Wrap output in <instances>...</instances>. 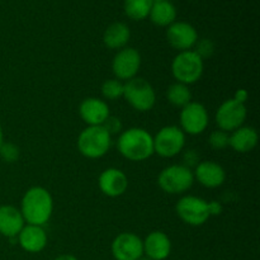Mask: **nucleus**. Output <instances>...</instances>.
<instances>
[{
	"label": "nucleus",
	"mask_w": 260,
	"mask_h": 260,
	"mask_svg": "<svg viewBox=\"0 0 260 260\" xmlns=\"http://www.w3.org/2000/svg\"><path fill=\"white\" fill-rule=\"evenodd\" d=\"M53 211V200L46 188L32 187L24 193L20 213L29 225L43 226L50 221Z\"/></svg>",
	"instance_id": "f257e3e1"
},
{
	"label": "nucleus",
	"mask_w": 260,
	"mask_h": 260,
	"mask_svg": "<svg viewBox=\"0 0 260 260\" xmlns=\"http://www.w3.org/2000/svg\"><path fill=\"white\" fill-rule=\"evenodd\" d=\"M99 188L108 197H119L128 188V179L122 170L108 168L99 175Z\"/></svg>",
	"instance_id": "4468645a"
},
{
	"label": "nucleus",
	"mask_w": 260,
	"mask_h": 260,
	"mask_svg": "<svg viewBox=\"0 0 260 260\" xmlns=\"http://www.w3.org/2000/svg\"><path fill=\"white\" fill-rule=\"evenodd\" d=\"M248 91L245 90V89H239L238 91L235 93V96H234V99H235L236 102H239V103H243L245 104L246 99H248Z\"/></svg>",
	"instance_id": "2f4dec72"
},
{
	"label": "nucleus",
	"mask_w": 260,
	"mask_h": 260,
	"mask_svg": "<svg viewBox=\"0 0 260 260\" xmlns=\"http://www.w3.org/2000/svg\"><path fill=\"white\" fill-rule=\"evenodd\" d=\"M194 179H197L203 187L217 188L223 184L226 179L225 169L215 161H202L196 167Z\"/></svg>",
	"instance_id": "a211bd4d"
},
{
	"label": "nucleus",
	"mask_w": 260,
	"mask_h": 260,
	"mask_svg": "<svg viewBox=\"0 0 260 260\" xmlns=\"http://www.w3.org/2000/svg\"><path fill=\"white\" fill-rule=\"evenodd\" d=\"M248 111L245 104L239 103L235 99H228L218 107L216 112V124L225 132H233L243 126Z\"/></svg>",
	"instance_id": "1a4fd4ad"
},
{
	"label": "nucleus",
	"mask_w": 260,
	"mask_h": 260,
	"mask_svg": "<svg viewBox=\"0 0 260 260\" xmlns=\"http://www.w3.org/2000/svg\"><path fill=\"white\" fill-rule=\"evenodd\" d=\"M19 147L12 142H3L0 146V157L5 162H9V164L15 162L19 159Z\"/></svg>",
	"instance_id": "a878e982"
},
{
	"label": "nucleus",
	"mask_w": 260,
	"mask_h": 260,
	"mask_svg": "<svg viewBox=\"0 0 260 260\" xmlns=\"http://www.w3.org/2000/svg\"><path fill=\"white\" fill-rule=\"evenodd\" d=\"M152 4V0H124L123 9L131 19L142 20L149 17Z\"/></svg>",
	"instance_id": "b1692460"
},
{
	"label": "nucleus",
	"mask_w": 260,
	"mask_h": 260,
	"mask_svg": "<svg viewBox=\"0 0 260 260\" xmlns=\"http://www.w3.org/2000/svg\"><path fill=\"white\" fill-rule=\"evenodd\" d=\"M194 182V175L189 168L184 165H170L160 172L157 184L169 194H182L187 192Z\"/></svg>",
	"instance_id": "423d86ee"
},
{
	"label": "nucleus",
	"mask_w": 260,
	"mask_h": 260,
	"mask_svg": "<svg viewBox=\"0 0 260 260\" xmlns=\"http://www.w3.org/2000/svg\"><path fill=\"white\" fill-rule=\"evenodd\" d=\"M3 142H4V134H3V128L0 126V146H2Z\"/></svg>",
	"instance_id": "72a5a7b5"
},
{
	"label": "nucleus",
	"mask_w": 260,
	"mask_h": 260,
	"mask_svg": "<svg viewBox=\"0 0 260 260\" xmlns=\"http://www.w3.org/2000/svg\"><path fill=\"white\" fill-rule=\"evenodd\" d=\"M178 216L190 226H201L210 218L208 202L196 196H185L175 206Z\"/></svg>",
	"instance_id": "6e6552de"
},
{
	"label": "nucleus",
	"mask_w": 260,
	"mask_h": 260,
	"mask_svg": "<svg viewBox=\"0 0 260 260\" xmlns=\"http://www.w3.org/2000/svg\"><path fill=\"white\" fill-rule=\"evenodd\" d=\"M208 112L205 106L197 102H190L180 112V129L185 134L200 135L207 128Z\"/></svg>",
	"instance_id": "9b49d317"
},
{
	"label": "nucleus",
	"mask_w": 260,
	"mask_h": 260,
	"mask_svg": "<svg viewBox=\"0 0 260 260\" xmlns=\"http://www.w3.org/2000/svg\"><path fill=\"white\" fill-rule=\"evenodd\" d=\"M79 113L88 126H102L111 116L108 104L99 98L84 99L79 107Z\"/></svg>",
	"instance_id": "2eb2a0df"
},
{
	"label": "nucleus",
	"mask_w": 260,
	"mask_h": 260,
	"mask_svg": "<svg viewBox=\"0 0 260 260\" xmlns=\"http://www.w3.org/2000/svg\"><path fill=\"white\" fill-rule=\"evenodd\" d=\"M144 254L151 260H165L172 251V241L162 231H152L144 241Z\"/></svg>",
	"instance_id": "f3484780"
},
{
	"label": "nucleus",
	"mask_w": 260,
	"mask_h": 260,
	"mask_svg": "<svg viewBox=\"0 0 260 260\" xmlns=\"http://www.w3.org/2000/svg\"><path fill=\"white\" fill-rule=\"evenodd\" d=\"M149 17L154 24L159 25V27H169L177 19V8L169 0L168 2L154 3L151 10H150Z\"/></svg>",
	"instance_id": "4be33fe9"
},
{
	"label": "nucleus",
	"mask_w": 260,
	"mask_h": 260,
	"mask_svg": "<svg viewBox=\"0 0 260 260\" xmlns=\"http://www.w3.org/2000/svg\"><path fill=\"white\" fill-rule=\"evenodd\" d=\"M167 98L170 104L178 108H183L192 102V93L188 85L182 83H174L168 88Z\"/></svg>",
	"instance_id": "5701e85b"
},
{
	"label": "nucleus",
	"mask_w": 260,
	"mask_h": 260,
	"mask_svg": "<svg viewBox=\"0 0 260 260\" xmlns=\"http://www.w3.org/2000/svg\"><path fill=\"white\" fill-rule=\"evenodd\" d=\"M139 260H151V259H149V258H147V256H146V258H140Z\"/></svg>",
	"instance_id": "c9c22d12"
},
{
	"label": "nucleus",
	"mask_w": 260,
	"mask_h": 260,
	"mask_svg": "<svg viewBox=\"0 0 260 260\" xmlns=\"http://www.w3.org/2000/svg\"><path fill=\"white\" fill-rule=\"evenodd\" d=\"M194 46H196L194 52L197 53L202 60L211 57V56L213 55V52H215V43H213L211 40H208V38L198 40Z\"/></svg>",
	"instance_id": "cd10ccee"
},
{
	"label": "nucleus",
	"mask_w": 260,
	"mask_h": 260,
	"mask_svg": "<svg viewBox=\"0 0 260 260\" xmlns=\"http://www.w3.org/2000/svg\"><path fill=\"white\" fill-rule=\"evenodd\" d=\"M55 260H78V258H75L74 255H70V254H65V255L57 256Z\"/></svg>",
	"instance_id": "473e14b6"
},
{
	"label": "nucleus",
	"mask_w": 260,
	"mask_h": 260,
	"mask_svg": "<svg viewBox=\"0 0 260 260\" xmlns=\"http://www.w3.org/2000/svg\"><path fill=\"white\" fill-rule=\"evenodd\" d=\"M167 40L173 48L182 51H188L198 41L197 29L187 22H174L168 27Z\"/></svg>",
	"instance_id": "ddd939ff"
},
{
	"label": "nucleus",
	"mask_w": 260,
	"mask_h": 260,
	"mask_svg": "<svg viewBox=\"0 0 260 260\" xmlns=\"http://www.w3.org/2000/svg\"><path fill=\"white\" fill-rule=\"evenodd\" d=\"M208 211H210V216H218L222 212V206L217 201H212L208 203Z\"/></svg>",
	"instance_id": "7c9ffc66"
},
{
	"label": "nucleus",
	"mask_w": 260,
	"mask_h": 260,
	"mask_svg": "<svg viewBox=\"0 0 260 260\" xmlns=\"http://www.w3.org/2000/svg\"><path fill=\"white\" fill-rule=\"evenodd\" d=\"M131 38V30L123 22H114L107 27L103 35V42L111 50H122Z\"/></svg>",
	"instance_id": "412c9836"
},
{
	"label": "nucleus",
	"mask_w": 260,
	"mask_h": 260,
	"mask_svg": "<svg viewBox=\"0 0 260 260\" xmlns=\"http://www.w3.org/2000/svg\"><path fill=\"white\" fill-rule=\"evenodd\" d=\"M183 160H184V167L189 168V169L192 167H197L200 164V156L196 152V150H188V151H185Z\"/></svg>",
	"instance_id": "c756f323"
},
{
	"label": "nucleus",
	"mask_w": 260,
	"mask_h": 260,
	"mask_svg": "<svg viewBox=\"0 0 260 260\" xmlns=\"http://www.w3.org/2000/svg\"><path fill=\"white\" fill-rule=\"evenodd\" d=\"M117 147L126 159L131 161H144L154 154V139L146 129L132 127L121 132Z\"/></svg>",
	"instance_id": "f03ea898"
},
{
	"label": "nucleus",
	"mask_w": 260,
	"mask_h": 260,
	"mask_svg": "<svg viewBox=\"0 0 260 260\" xmlns=\"http://www.w3.org/2000/svg\"><path fill=\"white\" fill-rule=\"evenodd\" d=\"M256 144H258V132L253 127H239L238 129L233 131V134L229 137V146L240 154L251 151L256 146Z\"/></svg>",
	"instance_id": "aec40b11"
},
{
	"label": "nucleus",
	"mask_w": 260,
	"mask_h": 260,
	"mask_svg": "<svg viewBox=\"0 0 260 260\" xmlns=\"http://www.w3.org/2000/svg\"><path fill=\"white\" fill-rule=\"evenodd\" d=\"M154 3H161V2H168V0H152Z\"/></svg>",
	"instance_id": "f704fd0d"
},
{
	"label": "nucleus",
	"mask_w": 260,
	"mask_h": 260,
	"mask_svg": "<svg viewBox=\"0 0 260 260\" xmlns=\"http://www.w3.org/2000/svg\"><path fill=\"white\" fill-rule=\"evenodd\" d=\"M123 96L127 103L139 112L151 111L156 102V94L151 84L137 76L123 84Z\"/></svg>",
	"instance_id": "39448f33"
},
{
	"label": "nucleus",
	"mask_w": 260,
	"mask_h": 260,
	"mask_svg": "<svg viewBox=\"0 0 260 260\" xmlns=\"http://www.w3.org/2000/svg\"><path fill=\"white\" fill-rule=\"evenodd\" d=\"M112 136L102 126H88L78 137V149L88 159H99L111 149Z\"/></svg>",
	"instance_id": "7ed1b4c3"
},
{
	"label": "nucleus",
	"mask_w": 260,
	"mask_h": 260,
	"mask_svg": "<svg viewBox=\"0 0 260 260\" xmlns=\"http://www.w3.org/2000/svg\"><path fill=\"white\" fill-rule=\"evenodd\" d=\"M102 94L108 101H116V99L123 96V84L118 79L106 80L102 85Z\"/></svg>",
	"instance_id": "393cba45"
},
{
	"label": "nucleus",
	"mask_w": 260,
	"mask_h": 260,
	"mask_svg": "<svg viewBox=\"0 0 260 260\" xmlns=\"http://www.w3.org/2000/svg\"><path fill=\"white\" fill-rule=\"evenodd\" d=\"M154 139V152L161 157H173L179 154L185 145V135L178 126L162 127Z\"/></svg>",
	"instance_id": "0eeeda50"
},
{
	"label": "nucleus",
	"mask_w": 260,
	"mask_h": 260,
	"mask_svg": "<svg viewBox=\"0 0 260 260\" xmlns=\"http://www.w3.org/2000/svg\"><path fill=\"white\" fill-rule=\"evenodd\" d=\"M141 66V55L136 48L124 47L116 53L112 70L118 80H131L136 78Z\"/></svg>",
	"instance_id": "9d476101"
},
{
	"label": "nucleus",
	"mask_w": 260,
	"mask_h": 260,
	"mask_svg": "<svg viewBox=\"0 0 260 260\" xmlns=\"http://www.w3.org/2000/svg\"><path fill=\"white\" fill-rule=\"evenodd\" d=\"M229 137H230V135L228 132L222 131V129H217V131H213L210 135L208 144L215 150H223L229 146Z\"/></svg>",
	"instance_id": "bb28decb"
},
{
	"label": "nucleus",
	"mask_w": 260,
	"mask_h": 260,
	"mask_svg": "<svg viewBox=\"0 0 260 260\" xmlns=\"http://www.w3.org/2000/svg\"><path fill=\"white\" fill-rule=\"evenodd\" d=\"M203 60L192 50L182 51L172 62V73L177 83L184 85L197 83L203 74Z\"/></svg>",
	"instance_id": "20e7f679"
},
{
	"label": "nucleus",
	"mask_w": 260,
	"mask_h": 260,
	"mask_svg": "<svg viewBox=\"0 0 260 260\" xmlns=\"http://www.w3.org/2000/svg\"><path fill=\"white\" fill-rule=\"evenodd\" d=\"M20 210L14 206H0V234L8 239L17 238L24 226Z\"/></svg>",
	"instance_id": "6ab92c4d"
},
{
	"label": "nucleus",
	"mask_w": 260,
	"mask_h": 260,
	"mask_svg": "<svg viewBox=\"0 0 260 260\" xmlns=\"http://www.w3.org/2000/svg\"><path fill=\"white\" fill-rule=\"evenodd\" d=\"M17 240L23 250L28 253H40L47 245V234L42 226L27 223V226H23L20 233L18 234Z\"/></svg>",
	"instance_id": "dca6fc26"
},
{
	"label": "nucleus",
	"mask_w": 260,
	"mask_h": 260,
	"mask_svg": "<svg viewBox=\"0 0 260 260\" xmlns=\"http://www.w3.org/2000/svg\"><path fill=\"white\" fill-rule=\"evenodd\" d=\"M112 254L116 260H139L144 255V244L136 234L122 233L112 243Z\"/></svg>",
	"instance_id": "f8f14e48"
},
{
	"label": "nucleus",
	"mask_w": 260,
	"mask_h": 260,
	"mask_svg": "<svg viewBox=\"0 0 260 260\" xmlns=\"http://www.w3.org/2000/svg\"><path fill=\"white\" fill-rule=\"evenodd\" d=\"M102 127H103V128L106 129L109 135H111V136L112 135L121 134L122 128H123L121 119H119L118 117H114V116H109L108 118L103 122Z\"/></svg>",
	"instance_id": "c85d7f7f"
}]
</instances>
